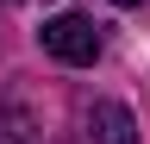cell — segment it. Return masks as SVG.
<instances>
[{
	"label": "cell",
	"mask_w": 150,
	"mask_h": 144,
	"mask_svg": "<svg viewBox=\"0 0 150 144\" xmlns=\"http://www.w3.org/2000/svg\"><path fill=\"white\" fill-rule=\"evenodd\" d=\"M112 6H144V0H112Z\"/></svg>",
	"instance_id": "3"
},
{
	"label": "cell",
	"mask_w": 150,
	"mask_h": 144,
	"mask_svg": "<svg viewBox=\"0 0 150 144\" xmlns=\"http://www.w3.org/2000/svg\"><path fill=\"white\" fill-rule=\"evenodd\" d=\"M44 50L56 63H69V69H88L94 57H100V25L81 19V13H56V19H44Z\"/></svg>",
	"instance_id": "1"
},
{
	"label": "cell",
	"mask_w": 150,
	"mask_h": 144,
	"mask_svg": "<svg viewBox=\"0 0 150 144\" xmlns=\"http://www.w3.org/2000/svg\"><path fill=\"white\" fill-rule=\"evenodd\" d=\"M88 138L94 144H138V119L119 100H94L88 106Z\"/></svg>",
	"instance_id": "2"
}]
</instances>
